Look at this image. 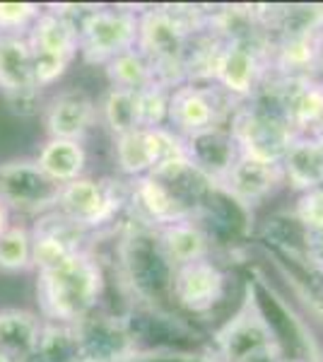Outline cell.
I'll list each match as a JSON object with an SVG mask.
<instances>
[{"mask_svg": "<svg viewBox=\"0 0 323 362\" xmlns=\"http://www.w3.org/2000/svg\"><path fill=\"white\" fill-rule=\"evenodd\" d=\"M102 293V266L87 249L68 256L54 268L37 271L39 317L46 324H80L99 309Z\"/></svg>", "mask_w": 323, "mask_h": 362, "instance_id": "cell-1", "label": "cell"}, {"mask_svg": "<svg viewBox=\"0 0 323 362\" xmlns=\"http://www.w3.org/2000/svg\"><path fill=\"white\" fill-rule=\"evenodd\" d=\"M119 264L133 305L152 309H169L176 266L164 251L155 227H128L119 247Z\"/></svg>", "mask_w": 323, "mask_h": 362, "instance_id": "cell-2", "label": "cell"}, {"mask_svg": "<svg viewBox=\"0 0 323 362\" xmlns=\"http://www.w3.org/2000/svg\"><path fill=\"white\" fill-rule=\"evenodd\" d=\"M227 126L237 140L239 155L266 165H280L287 148L297 138L268 80L249 102L234 107Z\"/></svg>", "mask_w": 323, "mask_h": 362, "instance_id": "cell-3", "label": "cell"}, {"mask_svg": "<svg viewBox=\"0 0 323 362\" xmlns=\"http://www.w3.org/2000/svg\"><path fill=\"white\" fill-rule=\"evenodd\" d=\"M27 42L32 49L34 83L39 90L58 83L73 58L80 54L78 25L61 8L41 10L37 22L27 32Z\"/></svg>", "mask_w": 323, "mask_h": 362, "instance_id": "cell-4", "label": "cell"}, {"mask_svg": "<svg viewBox=\"0 0 323 362\" xmlns=\"http://www.w3.org/2000/svg\"><path fill=\"white\" fill-rule=\"evenodd\" d=\"M80 56L92 66H107L138 46V13L126 8H90L78 20Z\"/></svg>", "mask_w": 323, "mask_h": 362, "instance_id": "cell-5", "label": "cell"}, {"mask_svg": "<svg viewBox=\"0 0 323 362\" xmlns=\"http://www.w3.org/2000/svg\"><path fill=\"white\" fill-rule=\"evenodd\" d=\"M268 75V42H220L210 83L242 104L261 90Z\"/></svg>", "mask_w": 323, "mask_h": 362, "instance_id": "cell-6", "label": "cell"}, {"mask_svg": "<svg viewBox=\"0 0 323 362\" xmlns=\"http://www.w3.org/2000/svg\"><path fill=\"white\" fill-rule=\"evenodd\" d=\"M126 203L128 191L123 196L121 186L104 179L80 177L61 189L56 213L63 215L75 227H80L82 232H90L114 225Z\"/></svg>", "mask_w": 323, "mask_h": 362, "instance_id": "cell-7", "label": "cell"}, {"mask_svg": "<svg viewBox=\"0 0 323 362\" xmlns=\"http://www.w3.org/2000/svg\"><path fill=\"white\" fill-rule=\"evenodd\" d=\"M61 184L46 177L37 160H8L0 162V201L10 213L41 218L54 213Z\"/></svg>", "mask_w": 323, "mask_h": 362, "instance_id": "cell-8", "label": "cell"}, {"mask_svg": "<svg viewBox=\"0 0 323 362\" xmlns=\"http://www.w3.org/2000/svg\"><path fill=\"white\" fill-rule=\"evenodd\" d=\"M234 107H237V102L222 95L215 85L181 83L172 87L167 126L174 133H179L181 138H189L210 126L225 124L227 116H232Z\"/></svg>", "mask_w": 323, "mask_h": 362, "instance_id": "cell-9", "label": "cell"}, {"mask_svg": "<svg viewBox=\"0 0 323 362\" xmlns=\"http://www.w3.org/2000/svg\"><path fill=\"white\" fill-rule=\"evenodd\" d=\"M225 295L227 273L210 256L176 268L172 288L174 307H181L191 314H208L225 302Z\"/></svg>", "mask_w": 323, "mask_h": 362, "instance_id": "cell-10", "label": "cell"}, {"mask_svg": "<svg viewBox=\"0 0 323 362\" xmlns=\"http://www.w3.org/2000/svg\"><path fill=\"white\" fill-rule=\"evenodd\" d=\"M75 334L85 362H123L138 350L126 319L99 309L75 324Z\"/></svg>", "mask_w": 323, "mask_h": 362, "instance_id": "cell-11", "label": "cell"}, {"mask_svg": "<svg viewBox=\"0 0 323 362\" xmlns=\"http://www.w3.org/2000/svg\"><path fill=\"white\" fill-rule=\"evenodd\" d=\"M275 99L295 136H314L323 124V87L314 78H270Z\"/></svg>", "mask_w": 323, "mask_h": 362, "instance_id": "cell-12", "label": "cell"}, {"mask_svg": "<svg viewBox=\"0 0 323 362\" xmlns=\"http://www.w3.org/2000/svg\"><path fill=\"white\" fill-rule=\"evenodd\" d=\"M0 90L15 109L27 112L39 97L27 37H0Z\"/></svg>", "mask_w": 323, "mask_h": 362, "instance_id": "cell-13", "label": "cell"}, {"mask_svg": "<svg viewBox=\"0 0 323 362\" xmlns=\"http://www.w3.org/2000/svg\"><path fill=\"white\" fill-rule=\"evenodd\" d=\"M184 148L191 165L201 169L215 184H220L229 169L234 167V162L239 160L237 140H234L227 124L210 126L205 131L184 138Z\"/></svg>", "mask_w": 323, "mask_h": 362, "instance_id": "cell-14", "label": "cell"}, {"mask_svg": "<svg viewBox=\"0 0 323 362\" xmlns=\"http://www.w3.org/2000/svg\"><path fill=\"white\" fill-rule=\"evenodd\" d=\"M85 235L80 227L68 223L63 215L46 213L37 218V225L32 227L34 237V271H46V268H54L61 261H66L68 256L78 254L85 247Z\"/></svg>", "mask_w": 323, "mask_h": 362, "instance_id": "cell-15", "label": "cell"}, {"mask_svg": "<svg viewBox=\"0 0 323 362\" xmlns=\"http://www.w3.org/2000/svg\"><path fill=\"white\" fill-rule=\"evenodd\" d=\"M97 104L82 90H63L49 102L44 112V126L49 138L85 140L97 119Z\"/></svg>", "mask_w": 323, "mask_h": 362, "instance_id": "cell-16", "label": "cell"}, {"mask_svg": "<svg viewBox=\"0 0 323 362\" xmlns=\"http://www.w3.org/2000/svg\"><path fill=\"white\" fill-rule=\"evenodd\" d=\"M283 184L285 179L280 165H266V162L249 160L242 155L227 172V177L220 181L222 189L249 210L263 203L268 196H273Z\"/></svg>", "mask_w": 323, "mask_h": 362, "instance_id": "cell-17", "label": "cell"}, {"mask_svg": "<svg viewBox=\"0 0 323 362\" xmlns=\"http://www.w3.org/2000/svg\"><path fill=\"white\" fill-rule=\"evenodd\" d=\"M283 179L297 194L323 186V143L316 136H297L280 162Z\"/></svg>", "mask_w": 323, "mask_h": 362, "instance_id": "cell-18", "label": "cell"}, {"mask_svg": "<svg viewBox=\"0 0 323 362\" xmlns=\"http://www.w3.org/2000/svg\"><path fill=\"white\" fill-rule=\"evenodd\" d=\"M44 331V319L29 309H0V353L15 362L27 360L37 353Z\"/></svg>", "mask_w": 323, "mask_h": 362, "instance_id": "cell-19", "label": "cell"}, {"mask_svg": "<svg viewBox=\"0 0 323 362\" xmlns=\"http://www.w3.org/2000/svg\"><path fill=\"white\" fill-rule=\"evenodd\" d=\"M34 160H37V165L46 172V177L54 179L56 184L66 186L70 181L85 177L87 150L80 140L49 138L41 145L39 155L34 157Z\"/></svg>", "mask_w": 323, "mask_h": 362, "instance_id": "cell-20", "label": "cell"}, {"mask_svg": "<svg viewBox=\"0 0 323 362\" xmlns=\"http://www.w3.org/2000/svg\"><path fill=\"white\" fill-rule=\"evenodd\" d=\"M157 235H160L162 247L176 268L208 259L210 251H213L208 235L196 220H181V223L157 227Z\"/></svg>", "mask_w": 323, "mask_h": 362, "instance_id": "cell-21", "label": "cell"}, {"mask_svg": "<svg viewBox=\"0 0 323 362\" xmlns=\"http://www.w3.org/2000/svg\"><path fill=\"white\" fill-rule=\"evenodd\" d=\"M102 114V121L114 133V138H121L126 133H133L140 128V114H138V92L131 90H116L109 87L102 104L97 109Z\"/></svg>", "mask_w": 323, "mask_h": 362, "instance_id": "cell-22", "label": "cell"}, {"mask_svg": "<svg viewBox=\"0 0 323 362\" xmlns=\"http://www.w3.org/2000/svg\"><path fill=\"white\" fill-rule=\"evenodd\" d=\"M104 70H107L111 87H116V90L140 92L157 80L152 63L140 54L138 49L116 56L114 61H109L107 66H104Z\"/></svg>", "mask_w": 323, "mask_h": 362, "instance_id": "cell-23", "label": "cell"}, {"mask_svg": "<svg viewBox=\"0 0 323 362\" xmlns=\"http://www.w3.org/2000/svg\"><path fill=\"white\" fill-rule=\"evenodd\" d=\"M34 268V237L32 227L13 223L0 235V271L25 273Z\"/></svg>", "mask_w": 323, "mask_h": 362, "instance_id": "cell-24", "label": "cell"}, {"mask_svg": "<svg viewBox=\"0 0 323 362\" xmlns=\"http://www.w3.org/2000/svg\"><path fill=\"white\" fill-rule=\"evenodd\" d=\"M114 153H116V165H119L121 174H126V177H131V179H140L155 169L145 128H138V131L116 138Z\"/></svg>", "mask_w": 323, "mask_h": 362, "instance_id": "cell-25", "label": "cell"}, {"mask_svg": "<svg viewBox=\"0 0 323 362\" xmlns=\"http://www.w3.org/2000/svg\"><path fill=\"white\" fill-rule=\"evenodd\" d=\"M37 353L44 362H85L75 326L68 324H46L44 321Z\"/></svg>", "mask_w": 323, "mask_h": 362, "instance_id": "cell-26", "label": "cell"}, {"mask_svg": "<svg viewBox=\"0 0 323 362\" xmlns=\"http://www.w3.org/2000/svg\"><path fill=\"white\" fill-rule=\"evenodd\" d=\"M169 99L172 87L155 80L145 90L138 92V114L140 128H162L169 124Z\"/></svg>", "mask_w": 323, "mask_h": 362, "instance_id": "cell-27", "label": "cell"}, {"mask_svg": "<svg viewBox=\"0 0 323 362\" xmlns=\"http://www.w3.org/2000/svg\"><path fill=\"white\" fill-rule=\"evenodd\" d=\"M41 10L34 3H0V37H27Z\"/></svg>", "mask_w": 323, "mask_h": 362, "instance_id": "cell-28", "label": "cell"}, {"mask_svg": "<svg viewBox=\"0 0 323 362\" xmlns=\"http://www.w3.org/2000/svg\"><path fill=\"white\" fill-rule=\"evenodd\" d=\"M292 218L309 237L323 235V186L321 189L304 191V194L297 196Z\"/></svg>", "mask_w": 323, "mask_h": 362, "instance_id": "cell-29", "label": "cell"}, {"mask_svg": "<svg viewBox=\"0 0 323 362\" xmlns=\"http://www.w3.org/2000/svg\"><path fill=\"white\" fill-rule=\"evenodd\" d=\"M123 362H215L210 353H172V350H135Z\"/></svg>", "mask_w": 323, "mask_h": 362, "instance_id": "cell-30", "label": "cell"}, {"mask_svg": "<svg viewBox=\"0 0 323 362\" xmlns=\"http://www.w3.org/2000/svg\"><path fill=\"white\" fill-rule=\"evenodd\" d=\"M10 225H13V213H10L8 206L0 201V235H3V232L8 230Z\"/></svg>", "mask_w": 323, "mask_h": 362, "instance_id": "cell-31", "label": "cell"}, {"mask_svg": "<svg viewBox=\"0 0 323 362\" xmlns=\"http://www.w3.org/2000/svg\"><path fill=\"white\" fill-rule=\"evenodd\" d=\"M314 80L323 87V54L319 58V66H316V70H314Z\"/></svg>", "mask_w": 323, "mask_h": 362, "instance_id": "cell-32", "label": "cell"}, {"mask_svg": "<svg viewBox=\"0 0 323 362\" xmlns=\"http://www.w3.org/2000/svg\"><path fill=\"white\" fill-rule=\"evenodd\" d=\"M22 362H44V360H41V355H39V353H34V355H29V358H27V360H22Z\"/></svg>", "mask_w": 323, "mask_h": 362, "instance_id": "cell-33", "label": "cell"}, {"mask_svg": "<svg viewBox=\"0 0 323 362\" xmlns=\"http://www.w3.org/2000/svg\"><path fill=\"white\" fill-rule=\"evenodd\" d=\"M314 136H316V138H319V140H321V143H323V124L319 126V131H316V133H314Z\"/></svg>", "mask_w": 323, "mask_h": 362, "instance_id": "cell-34", "label": "cell"}, {"mask_svg": "<svg viewBox=\"0 0 323 362\" xmlns=\"http://www.w3.org/2000/svg\"><path fill=\"white\" fill-rule=\"evenodd\" d=\"M0 362H15V360H13V358H8L5 353H0Z\"/></svg>", "mask_w": 323, "mask_h": 362, "instance_id": "cell-35", "label": "cell"}, {"mask_svg": "<svg viewBox=\"0 0 323 362\" xmlns=\"http://www.w3.org/2000/svg\"><path fill=\"white\" fill-rule=\"evenodd\" d=\"M280 362H304V360H280Z\"/></svg>", "mask_w": 323, "mask_h": 362, "instance_id": "cell-36", "label": "cell"}]
</instances>
